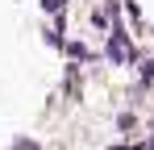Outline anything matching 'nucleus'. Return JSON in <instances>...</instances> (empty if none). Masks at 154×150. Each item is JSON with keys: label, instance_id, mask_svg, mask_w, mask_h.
Instances as JSON below:
<instances>
[{"label": "nucleus", "instance_id": "f257e3e1", "mask_svg": "<svg viewBox=\"0 0 154 150\" xmlns=\"http://www.w3.org/2000/svg\"><path fill=\"white\" fill-rule=\"evenodd\" d=\"M67 54H71V58H88V50L79 46V42H67Z\"/></svg>", "mask_w": 154, "mask_h": 150}, {"label": "nucleus", "instance_id": "f03ea898", "mask_svg": "<svg viewBox=\"0 0 154 150\" xmlns=\"http://www.w3.org/2000/svg\"><path fill=\"white\" fill-rule=\"evenodd\" d=\"M13 150H38V142H29V138H21V142H17Z\"/></svg>", "mask_w": 154, "mask_h": 150}, {"label": "nucleus", "instance_id": "7ed1b4c3", "mask_svg": "<svg viewBox=\"0 0 154 150\" xmlns=\"http://www.w3.org/2000/svg\"><path fill=\"white\" fill-rule=\"evenodd\" d=\"M58 4H63V0H42V8H46V13H58Z\"/></svg>", "mask_w": 154, "mask_h": 150}, {"label": "nucleus", "instance_id": "20e7f679", "mask_svg": "<svg viewBox=\"0 0 154 150\" xmlns=\"http://www.w3.org/2000/svg\"><path fill=\"white\" fill-rule=\"evenodd\" d=\"M133 150H154V138H150V142H142V146H133Z\"/></svg>", "mask_w": 154, "mask_h": 150}, {"label": "nucleus", "instance_id": "39448f33", "mask_svg": "<svg viewBox=\"0 0 154 150\" xmlns=\"http://www.w3.org/2000/svg\"><path fill=\"white\" fill-rule=\"evenodd\" d=\"M112 150H121V146H112Z\"/></svg>", "mask_w": 154, "mask_h": 150}]
</instances>
